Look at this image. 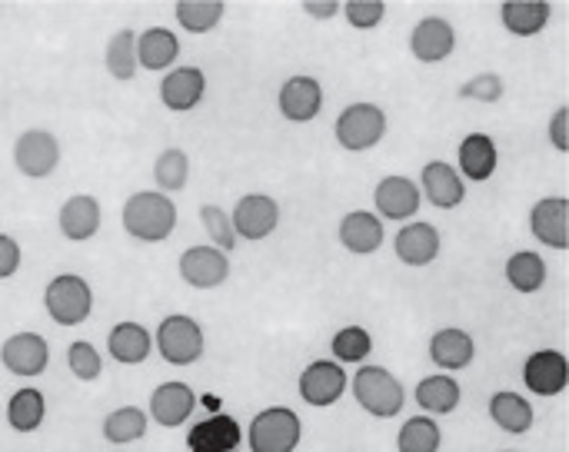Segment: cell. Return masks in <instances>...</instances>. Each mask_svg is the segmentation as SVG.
Masks as SVG:
<instances>
[{
  "mask_svg": "<svg viewBox=\"0 0 569 452\" xmlns=\"http://www.w3.org/2000/svg\"><path fill=\"white\" fill-rule=\"evenodd\" d=\"M123 230L137 243H163L177 230V203L160 190H140L123 203Z\"/></svg>",
  "mask_w": 569,
  "mask_h": 452,
  "instance_id": "1",
  "label": "cell"
},
{
  "mask_svg": "<svg viewBox=\"0 0 569 452\" xmlns=\"http://www.w3.org/2000/svg\"><path fill=\"white\" fill-rule=\"evenodd\" d=\"M350 393L360 403V410H367L377 420H393L403 413L407 403V390L403 383L387 370V366H360L350 380Z\"/></svg>",
  "mask_w": 569,
  "mask_h": 452,
  "instance_id": "2",
  "label": "cell"
},
{
  "mask_svg": "<svg viewBox=\"0 0 569 452\" xmlns=\"http://www.w3.org/2000/svg\"><path fill=\"white\" fill-rule=\"evenodd\" d=\"M153 350L163 356V363L170 366H190L203 356L207 340H203V327L187 317V313H173L167 320H160L157 337H153Z\"/></svg>",
  "mask_w": 569,
  "mask_h": 452,
  "instance_id": "3",
  "label": "cell"
},
{
  "mask_svg": "<svg viewBox=\"0 0 569 452\" xmlns=\"http://www.w3.org/2000/svg\"><path fill=\"white\" fill-rule=\"evenodd\" d=\"M300 436H303V423L287 406H270L257 413L247 426L250 452H297Z\"/></svg>",
  "mask_w": 569,
  "mask_h": 452,
  "instance_id": "4",
  "label": "cell"
},
{
  "mask_svg": "<svg viewBox=\"0 0 569 452\" xmlns=\"http://www.w3.org/2000/svg\"><path fill=\"white\" fill-rule=\"evenodd\" d=\"M43 307H47V317L57 327H80L93 310V290H90V283L83 277L60 273V277H53L47 283Z\"/></svg>",
  "mask_w": 569,
  "mask_h": 452,
  "instance_id": "5",
  "label": "cell"
},
{
  "mask_svg": "<svg viewBox=\"0 0 569 452\" xmlns=\"http://www.w3.org/2000/svg\"><path fill=\"white\" fill-rule=\"evenodd\" d=\"M333 133H337V143L350 153H363V150H373L383 137H387V113L383 107L377 103H350L337 123H333Z\"/></svg>",
  "mask_w": 569,
  "mask_h": 452,
  "instance_id": "6",
  "label": "cell"
},
{
  "mask_svg": "<svg viewBox=\"0 0 569 452\" xmlns=\"http://www.w3.org/2000/svg\"><path fill=\"white\" fill-rule=\"evenodd\" d=\"M347 386H350V376H347V370L337 360H313L300 373V380H297L300 400L310 403V406H317V410L337 406L343 400Z\"/></svg>",
  "mask_w": 569,
  "mask_h": 452,
  "instance_id": "7",
  "label": "cell"
},
{
  "mask_svg": "<svg viewBox=\"0 0 569 452\" xmlns=\"http://www.w3.org/2000/svg\"><path fill=\"white\" fill-rule=\"evenodd\" d=\"M13 167L30 177V180H43L60 167V143L50 130H23L13 143Z\"/></svg>",
  "mask_w": 569,
  "mask_h": 452,
  "instance_id": "8",
  "label": "cell"
},
{
  "mask_svg": "<svg viewBox=\"0 0 569 452\" xmlns=\"http://www.w3.org/2000/svg\"><path fill=\"white\" fill-rule=\"evenodd\" d=\"M230 223L237 230V240L260 243L280 227V203L273 197H267V193H247V197L237 200V207L230 213Z\"/></svg>",
  "mask_w": 569,
  "mask_h": 452,
  "instance_id": "9",
  "label": "cell"
},
{
  "mask_svg": "<svg viewBox=\"0 0 569 452\" xmlns=\"http://www.w3.org/2000/svg\"><path fill=\"white\" fill-rule=\"evenodd\" d=\"M180 280L193 290H217L230 280V257L210 243L180 253Z\"/></svg>",
  "mask_w": 569,
  "mask_h": 452,
  "instance_id": "10",
  "label": "cell"
},
{
  "mask_svg": "<svg viewBox=\"0 0 569 452\" xmlns=\"http://www.w3.org/2000/svg\"><path fill=\"white\" fill-rule=\"evenodd\" d=\"M0 363H3L7 373L33 380V376H40L47 370L50 346H47V340L40 333H13L0 346Z\"/></svg>",
  "mask_w": 569,
  "mask_h": 452,
  "instance_id": "11",
  "label": "cell"
},
{
  "mask_svg": "<svg viewBox=\"0 0 569 452\" xmlns=\"http://www.w3.org/2000/svg\"><path fill=\"white\" fill-rule=\"evenodd\" d=\"M277 107L290 123H310L323 110V83L310 73H297L280 87Z\"/></svg>",
  "mask_w": 569,
  "mask_h": 452,
  "instance_id": "12",
  "label": "cell"
},
{
  "mask_svg": "<svg viewBox=\"0 0 569 452\" xmlns=\"http://www.w3.org/2000/svg\"><path fill=\"white\" fill-rule=\"evenodd\" d=\"M373 203H377V217L380 220H413L420 213V187L410 180V177H400V173H390L377 183L373 190Z\"/></svg>",
  "mask_w": 569,
  "mask_h": 452,
  "instance_id": "13",
  "label": "cell"
},
{
  "mask_svg": "<svg viewBox=\"0 0 569 452\" xmlns=\"http://www.w3.org/2000/svg\"><path fill=\"white\" fill-rule=\"evenodd\" d=\"M417 187H420V197H427L437 210H457L467 200V180L447 160H430Z\"/></svg>",
  "mask_w": 569,
  "mask_h": 452,
  "instance_id": "14",
  "label": "cell"
},
{
  "mask_svg": "<svg viewBox=\"0 0 569 452\" xmlns=\"http://www.w3.org/2000/svg\"><path fill=\"white\" fill-rule=\"evenodd\" d=\"M523 383L533 396H560L569 386V360L557 350H540L527 356Z\"/></svg>",
  "mask_w": 569,
  "mask_h": 452,
  "instance_id": "15",
  "label": "cell"
},
{
  "mask_svg": "<svg viewBox=\"0 0 569 452\" xmlns=\"http://www.w3.org/2000/svg\"><path fill=\"white\" fill-rule=\"evenodd\" d=\"M457 50V27L447 17H423L410 33V53L420 63H443Z\"/></svg>",
  "mask_w": 569,
  "mask_h": 452,
  "instance_id": "16",
  "label": "cell"
},
{
  "mask_svg": "<svg viewBox=\"0 0 569 452\" xmlns=\"http://www.w3.org/2000/svg\"><path fill=\"white\" fill-rule=\"evenodd\" d=\"M533 237L550 250H569V200L567 197H543L530 210Z\"/></svg>",
  "mask_w": 569,
  "mask_h": 452,
  "instance_id": "17",
  "label": "cell"
},
{
  "mask_svg": "<svg viewBox=\"0 0 569 452\" xmlns=\"http://www.w3.org/2000/svg\"><path fill=\"white\" fill-rule=\"evenodd\" d=\"M393 250H397L403 267H430L440 257L443 240H440V230L433 223L410 220L407 227H400V233L393 240Z\"/></svg>",
  "mask_w": 569,
  "mask_h": 452,
  "instance_id": "18",
  "label": "cell"
},
{
  "mask_svg": "<svg viewBox=\"0 0 569 452\" xmlns=\"http://www.w3.org/2000/svg\"><path fill=\"white\" fill-rule=\"evenodd\" d=\"M193 410H197V393L187 383L173 380V383H163V386L153 390L147 416L163 430H177L193 416Z\"/></svg>",
  "mask_w": 569,
  "mask_h": 452,
  "instance_id": "19",
  "label": "cell"
},
{
  "mask_svg": "<svg viewBox=\"0 0 569 452\" xmlns=\"http://www.w3.org/2000/svg\"><path fill=\"white\" fill-rule=\"evenodd\" d=\"M203 93H207V73L200 67H173L160 80V103L173 113H187L200 107Z\"/></svg>",
  "mask_w": 569,
  "mask_h": 452,
  "instance_id": "20",
  "label": "cell"
},
{
  "mask_svg": "<svg viewBox=\"0 0 569 452\" xmlns=\"http://www.w3.org/2000/svg\"><path fill=\"white\" fill-rule=\"evenodd\" d=\"M100 220H103V210H100V200L90 197V193H77L70 197L60 213H57V227L60 233L70 240V243H87L97 237L100 230Z\"/></svg>",
  "mask_w": 569,
  "mask_h": 452,
  "instance_id": "21",
  "label": "cell"
},
{
  "mask_svg": "<svg viewBox=\"0 0 569 452\" xmlns=\"http://www.w3.org/2000/svg\"><path fill=\"white\" fill-rule=\"evenodd\" d=\"M240 443H243V426L227 413L200 420L197 426H190V436H187L190 452H233Z\"/></svg>",
  "mask_w": 569,
  "mask_h": 452,
  "instance_id": "22",
  "label": "cell"
},
{
  "mask_svg": "<svg viewBox=\"0 0 569 452\" xmlns=\"http://www.w3.org/2000/svg\"><path fill=\"white\" fill-rule=\"evenodd\" d=\"M497 163H500V153H497L493 137H487V133H470V137L460 140V147H457V173H460L463 180L487 183V180L497 173Z\"/></svg>",
  "mask_w": 569,
  "mask_h": 452,
  "instance_id": "23",
  "label": "cell"
},
{
  "mask_svg": "<svg viewBox=\"0 0 569 452\" xmlns=\"http://www.w3.org/2000/svg\"><path fill=\"white\" fill-rule=\"evenodd\" d=\"M430 360L443 373H460L477 360V343H473V337L467 330H457V327L437 330L430 337Z\"/></svg>",
  "mask_w": 569,
  "mask_h": 452,
  "instance_id": "24",
  "label": "cell"
},
{
  "mask_svg": "<svg viewBox=\"0 0 569 452\" xmlns=\"http://www.w3.org/2000/svg\"><path fill=\"white\" fill-rule=\"evenodd\" d=\"M107 353H110V360L120 363V366H140V363L153 353V337H150L147 327L123 320V323H117V327L107 333Z\"/></svg>",
  "mask_w": 569,
  "mask_h": 452,
  "instance_id": "25",
  "label": "cell"
},
{
  "mask_svg": "<svg viewBox=\"0 0 569 452\" xmlns=\"http://www.w3.org/2000/svg\"><path fill=\"white\" fill-rule=\"evenodd\" d=\"M340 243L353 257H370L383 247V220L370 210H353L340 220Z\"/></svg>",
  "mask_w": 569,
  "mask_h": 452,
  "instance_id": "26",
  "label": "cell"
},
{
  "mask_svg": "<svg viewBox=\"0 0 569 452\" xmlns=\"http://www.w3.org/2000/svg\"><path fill=\"white\" fill-rule=\"evenodd\" d=\"M180 57V40L167 27H147L137 33V63L143 70H170Z\"/></svg>",
  "mask_w": 569,
  "mask_h": 452,
  "instance_id": "27",
  "label": "cell"
},
{
  "mask_svg": "<svg viewBox=\"0 0 569 452\" xmlns=\"http://www.w3.org/2000/svg\"><path fill=\"white\" fill-rule=\"evenodd\" d=\"M413 400L420 403V410L427 416H450V413H457V406L463 400V390H460L457 376L437 373V376H427V380L417 383Z\"/></svg>",
  "mask_w": 569,
  "mask_h": 452,
  "instance_id": "28",
  "label": "cell"
},
{
  "mask_svg": "<svg viewBox=\"0 0 569 452\" xmlns=\"http://www.w3.org/2000/svg\"><path fill=\"white\" fill-rule=\"evenodd\" d=\"M550 17H553V3H547V0H507L500 7V20L513 37L543 33Z\"/></svg>",
  "mask_w": 569,
  "mask_h": 452,
  "instance_id": "29",
  "label": "cell"
},
{
  "mask_svg": "<svg viewBox=\"0 0 569 452\" xmlns=\"http://www.w3.org/2000/svg\"><path fill=\"white\" fill-rule=\"evenodd\" d=\"M490 420H493L503 433L523 436V433H530L537 413H533V403L523 400L520 393L500 390V393H493V400H490Z\"/></svg>",
  "mask_w": 569,
  "mask_h": 452,
  "instance_id": "30",
  "label": "cell"
},
{
  "mask_svg": "<svg viewBox=\"0 0 569 452\" xmlns=\"http://www.w3.org/2000/svg\"><path fill=\"white\" fill-rule=\"evenodd\" d=\"M47 416V403L40 390H17L7 400V426L13 433H37Z\"/></svg>",
  "mask_w": 569,
  "mask_h": 452,
  "instance_id": "31",
  "label": "cell"
},
{
  "mask_svg": "<svg viewBox=\"0 0 569 452\" xmlns=\"http://www.w3.org/2000/svg\"><path fill=\"white\" fill-rule=\"evenodd\" d=\"M103 63H107L113 80H133L137 77L140 63H137V30L133 27H123L107 40Z\"/></svg>",
  "mask_w": 569,
  "mask_h": 452,
  "instance_id": "32",
  "label": "cell"
},
{
  "mask_svg": "<svg viewBox=\"0 0 569 452\" xmlns=\"http://www.w3.org/2000/svg\"><path fill=\"white\" fill-rule=\"evenodd\" d=\"M507 283L517 293H537L547 283V260L533 250H520L507 260Z\"/></svg>",
  "mask_w": 569,
  "mask_h": 452,
  "instance_id": "33",
  "label": "cell"
},
{
  "mask_svg": "<svg viewBox=\"0 0 569 452\" xmlns=\"http://www.w3.org/2000/svg\"><path fill=\"white\" fill-rule=\"evenodd\" d=\"M147 426H150V416L137 406H120L113 410L107 420H103V440L113 443V446H130L137 440L147 436Z\"/></svg>",
  "mask_w": 569,
  "mask_h": 452,
  "instance_id": "34",
  "label": "cell"
},
{
  "mask_svg": "<svg viewBox=\"0 0 569 452\" xmlns=\"http://www.w3.org/2000/svg\"><path fill=\"white\" fill-rule=\"evenodd\" d=\"M443 446V430L433 416H410L400 433H397V450L400 452H440Z\"/></svg>",
  "mask_w": 569,
  "mask_h": 452,
  "instance_id": "35",
  "label": "cell"
},
{
  "mask_svg": "<svg viewBox=\"0 0 569 452\" xmlns=\"http://www.w3.org/2000/svg\"><path fill=\"white\" fill-rule=\"evenodd\" d=\"M177 13V23L187 30V33H210L220 27L223 13H227V3L220 0H180L173 7Z\"/></svg>",
  "mask_w": 569,
  "mask_h": 452,
  "instance_id": "36",
  "label": "cell"
},
{
  "mask_svg": "<svg viewBox=\"0 0 569 452\" xmlns=\"http://www.w3.org/2000/svg\"><path fill=\"white\" fill-rule=\"evenodd\" d=\"M153 180L160 187V193H177L187 187L190 180V157L180 147H167L157 163H153Z\"/></svg>",
  "mask_w": 569,
  "mask_h": 452,
  "instance_id": "37",
  "label": "cell"
},
{
  "mask_svg": "<svg viewBox=\"0 0 569 452\" xmlns=\"http://www.w3.org/2000/svg\"><path fill=\"white\" fill-rule=\"evenodd\" d=\"M330 350H333V356H337L340 366H343V363H363V360L373 353V337H370L363 327H343V330L333 337Z\"/></svg>",
  "mask_w": 569,
  "mask_h": 452,
  "instance_id": "38",
  "label": "cell"
},
{
  "mask_svg": "<svg viewBox=\"0 0 569 452\" xmlns=\"http://www.w3.org/2000/svg\"><path fill=\"white\" fill-rule=\"evenodd\" d=\"M200 220H203L207 237L213 240L210 247H217V250H223V253H230V250L237 247V230H233L227 210H220L217 203H203V207H200Z\"/></svg>",
  "mask_w": 569,
  "mask_h": 452,
  "instance_id": "39",
  "label": "cell"
},
{
  "mask_svg": "<svg viewBox=\"0 0 569 452\" xmlns=\"http://www.w3.org/2000/svg\"><path fill=\"white\" fill-rule=\"evenodd\" d=\"M67 366H70V373H73L80 383H93V380L103 373V356H100L87 340H77V343H70V350H67Z\"/></svg>",
  "mask_w": 569,
  "mask_h": 452,
  "instance_id": "40",
  "label": "cell"
},
{
  "mask_svg": "<svg viewBox=\"0 0 569 452\" xmlns=\"http://www.w3.org/2000/svg\"><path fill=\"white\" fill-rule=\"evenodd\" d=\"M460 97L463 100H477V103H497L503 97V77L487 70V73H477L470 77L463 87H460Z\"/></svg>",
  "mask_w": 569,
  "mask_h": 452,
  "instance_id": "41",
  "label": "cell"
},
{
  "mask_svg": "<svg viewBox=\"0 0 569 452\" xmlns=\"http://www.w3.org/2000/svg\"><path fill=\"white\" fill-rule=\"evenodd\" d=\"M343 17L357 30H377L387 17V3L383 0H353V3H343Z\"/></svg>",
  "mask_w": 569,
  "mask_h": 452,
  "instance_id": "42",
  "label": "cell"
},
{
  "mask_svg": "<svg viewBox=\"0 0 569 452\" xmlns=\"http://www.w3.org/2000/svg\"><path fill=\"white\" fill-rule=\"evenodd\" d=\"M20 270V243L0 233V280H10Z\"/></svg>",
  "mask_w": 569,
  "mask_h": 452,
  "instance_id": "43",
  "label": "cell"
},
{
  "mask_svg": "<svg viewBox=\"0 0 569 452\" xmlns=\"http://www.w3.org/2000/svg\"><path fill=\"white\" fill-rule=\"evenodd\" d=\"M550 143H553L560 153H569V107H560V110L550 117Z\"/></svg>",
  "mask_w": 569,
  "mask_h": 452,
  "instance_id": "44",
  "label": "cell"
},
{
  "mask_svg": "<svg viewBox=\"0 0 569 452\" xmlns=\"http://www.w3.org/2000/svg\"><path fill=\"white\" fill-rule=\"evenodd\" d=\"M303 13H310L317 20H333L337 13H343V3H337V0H323V3L303 0Z\"/></svg>",
  "mask_w": 569,
  "mask_h": 452,
  "instance_id": "45",
  "label": "cell"
},
{
  "mask_svg": "<svg viewBox=\"0 0 569 452\" xmlns=\"http://www.w3.org/2000/svg\"><path fill=\"white\" fill-rule=\"evenodd\" d=\"M203 400H207V410L220 413V400H217V396H203Z\"/></svg>",
  "mask_w": 569,
  "mask_h": 452,
  "instance_id": "46",
  "label": "cell"
},
{
  "mask_svg": "<svg viewBox=\"0 0 569 452\" xmlns=\"http://www.w3.org/2000/svg\"><path fill=\"white\" fill-rule=\"evenodd\" d=\"M510 452H513V450H510Z\"/></svg>",
  "mask_w": 569,
  "mask_h": 452,
  "instance_id": "47",
  "label": "cell"
}]
</instances>
